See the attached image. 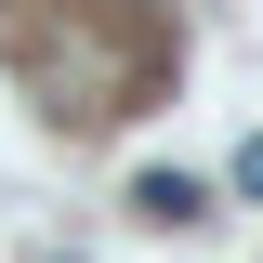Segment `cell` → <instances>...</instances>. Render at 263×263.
<instances>
[{
	"label": "cell",
	"instance_id": "cell-1",
	"mask_svg": "<svg viewBox=\"0 0 263 263\" xmlns=\"http://www.w3.org/2000/svg\"><path fill=\"white\" fill-rule=\"evenodd\" d=\"M132 211H145V224H197V184H184V171H145Z\"/></svg>",
	"mask_w": 263,
	"mask_h": 263
},
{
	"label": "cell",
	"instance_id": "cell-2",
	"mask_svg": "<svg viewBox=\"0 0 263 263\" xmlns=\"http://www.w3.org/2000/svg\"><path fill=\"white\" fill-rule=\"evenodd\" d=\"M237 184H250V197H263V145H250V158H237Z\"/></svg>",
	"mask_w": 263,
	"mask_h": 263
}]
</instances>
